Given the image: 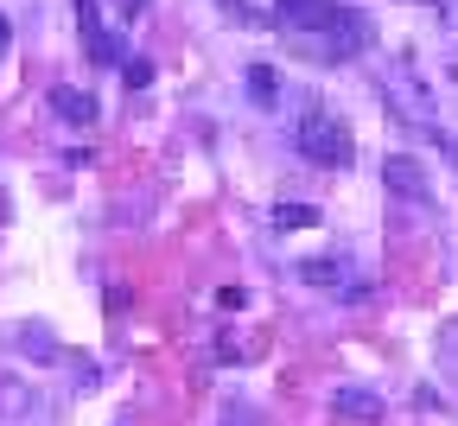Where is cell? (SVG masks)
<instances>
[{
  "instance_id": "1",
  "label": "cell",
  "mask_w": 458,
  "mask_h": 426,
  "mask_svg": "<svg viewBox=\"0 0 458 426\" xmlns=\"http://www.w3.org/2000/svg\"><path fill=\"white\" fill-rule=\"evenodd\" d=\"M274 13H280V26H293L300 38H318V51H331V57H351V51L369 45L363 20L351 7H337V0H274Z\"/></svg>"
},
{
  "instance_id": "2",
  "label": "cell",
  "mask_w": 458,
  "mask_h": 426,
  "mask_svg": "<svg viewBox=\"0 0 458 426\" xmlns=\"http://www.w3.org/2000/svg\"><path fill=\"white\" fill-rule=\"evenodd\" d=\"M293 147L312 159V166H351L357 159V141H351V128H344L337 115H325V108H306L300 115V128H293Z\"/></svg>"
},
{
  "instance_id": "3",
  "label": "cell",
  "mask_w": 458,
  "mask_h": 426,
  "mask_svg": "<svg viewBox=\"0 0 458 426\" xmlns=\"http://www.w3.org/2000/svg\"><path fill=\"white\" fill-rule=\"evenodd\" d=\"M382 185H388L394 198H408V204H433V185H427V172H420L408 153H388V159H382Z\"/></svg>"
},
{
  "instance_id": "4",
  "label": "cell",
  "mask_w": 458,
  "mask_h": 426,
  "mask_svg": "<svg viewBox=\"0 0 458 426\" xmlns=\"http://www.w3.org/2000/svg\"><path fill=\"white\" fill-rule=\"evenodd\" d=\"M71 7H77V32H83L89 57H96V64H114V57H122V51H114L108 26H102V13H96V0H71Z\"/></svg>"
},
{
  "instance_id": "5",
  "label": "cell",
  "mask_w": 458,
  "mask_h": 426,
  "mask_svg": "<svg viewBox=\"0 0 458 426\" xmlns=\"http://www.w3.org/2000/svg\"><path fill=\"white\" fill-rule=\"evenodd\" d=\"M331 413H344V420H382V395L363 388V382H344V388H331Z\"/></svg>"
},
{
  "instance_id": "6",
  "label": "cell",
  "mask_w": 458,
  "mask_h": 426,
  "mask_svg": "<svg viewBox=\"0 0 458 426\" xmlns=\"http://www.w3.org/2000/svg\"><path fill=\"white\" fill-rule=\"evenodd\" d=\"M51 108L64 115V121H77V128H89V121H96V96H89V89H51Z\"/></svg>"
},
{
  "instance_id": "7",
  "label": "cell",
  "mask_w": 458,
  "mask_h": 426,
  "mask_svg": "<svg viewBox=\"0 0 458 426\" xmlns=\"http://www.w3.org/2000/svg\"><path fill=\"white\" fill-rule=\"evenodd\" d=\"M312 286H344V280H351V261H306L300 268Z\"/></svg>"
},
{
  "instance_id": "8",
  "label": "cell",
  "mask_w": 458,
  "mask_h": 426,
  "mask_svg": "<svg viewBox=\"0 0 458 426\" xmlns=\"http://www.w3.org/2000/svg\"><path fill=\"white\" fill-rule=\"evenodd\" d=\"M312 223H318L312 204H280V210H274V229H312Z\"/></svg>"
},
{
  "instance_id": "9",
  "label": "cell",
  "mask_w": 458,
  "mask_h": 426,
  "mask_svg": "<svg viewBox=\"0 0 458 426\" xmlns=\"http://www.w3.org/2000/svg\"><path fill=\"white\" fill-rule=\"evenodd\" d=\"M249 96H255V102H274V71H267V64L249 71Z\"/></svg>"
},
{
  "instance_id": "10",
  "label": "cell",
  "mask_w": 458,
  "mask_h": 426,
  "mask_svg": "<svg viewBox=\"0 0 458 426\" xmlns=\"http://www.w3.org/2000/svg\"><path fill=\"white\" fill-rule=\"evenodd\" d=\"M153 83V64H147V57H134V64H128V89H147Z\"/></svg>"
},
{
  "instance_id": "11",
  "label": "cell",
  "mask_w": 458,
  "mask_h": 426,
  "mask_svg": "<svg viewBox=\"0 0 458 426\" xmlns=\"http://www.w3.org/2000/svg\"><path fill=\"white\" fill-rule=\"evenodd\" d=\"M0 51H7V20H0Z\"/></svg>"
}]
</instances>
